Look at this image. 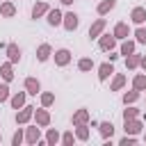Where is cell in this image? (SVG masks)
Returning <instances> with one entry per match:
<instances>
[{"mask_svg":"<svg viewBox=\"0 0 146 146\" xmlns=\"http://www.w3.org/2000/svg\"><path fill=\"white\" fill-rule=\"evenodd\" d=\"M78 68H80V71H91V68H94V59H89V57H82V59L78 62Z\"/></svg>","mask_w":146,"mask_h":146,"instance_id":"31","label":"cell"},{"mask_svg":"<svg viewBox=\"0 0 146 146\" xmlns=\"http://www.w3.org/2000/svg\"><path fill=\"white\" fill-rule=\"evenodd\" d=\"M52 55V48H50V43H41L39 48H36V59L39 62H48V57Z\"/></svg>","mask_w":146,"mask_h":146,"instance_id":"19","label":"cell"},{"mask_svg":"<svg viewBox=\"0 0 146 146\" xmlns=\"http://www.w3.org/2000/svg\"><path fill=\"white\" fill-rule=\"evenodd\" d=\"M137 116H139V110L132 107V105H125V110H123V121H128V119H137Z\"/></svg>","mask_w":146,"mask_h":146,"instance_id":"30","label":"cell"},{"mask_svg":"<svg viewBox=\"0 0 146 146\" xmlns=\"http://www.w3.org/2000/svg\"><path fill=\"white\" fill-rule=\"evenodd\" d=\"M0 78H2L5 82H11V80H14V64H11V62H5V64L0 66Z\"/></svg>","mask_w":146,"mask_h":146,"instance_id":"15","label":"cell"},{"mask_svg":"<svg viewBox=\"0 0 146 146\" xmlns=\"http://www.w3.org/2000/svg\"><path fill=\"white\" fill-rule=\"evenodd\" d=\"M25 141H27L30 146H34V144H39V141H41V130H39V125L27 128V132H25Z\"/></svg>","mask_w":146,"mask_h":146,"instance_id":"9","label":"cell"},{"mask_svg":"<svg viewBox=\"0 0 146 146\" xmlns=\"http://www.w3.org/2000/svg\"><path fill=\"white\" fill-rule=\"evenodd\" d=\"M105 18H98L96 23H91V27H89V39H98L100 34H103V30H105Z\"/></svg>","mask_w":146,"mask_h":146,"instance_id":"11","label":"cell"},{"mask_svg":"<svg viewBox=\"0 0 146 146\" xmlns=\"http://www.w3.org/2000/svg\"><path fill=\"white\" fill-rule=\"evenodd\" d=\"M34 121H36V125L39 128H46V125H50V112L46 110V107H34Z\"/></svg>","mask_w":146,"mask_h":146,"instance_id":"2","label":"cell"},{"mask_svg":"<svg viewBox=\"0 0 146 146\" xmlns=\"http://www.w3.org/2000/svg\"><path fill=\"white\" fill-rule=\"evenodd\" d=\"M132 89L146 91V73H137V75L132 78Z\"/></svg>","mask_w":146,"mask_h":146,"instance_id":"22","label":"cell"},{"mask_svg":"<svg viewBox=\"0 0 146 146\" xmlns=\"http://www.w3.org/2000/svg\"><path fill=\"white\" fill-rule=\"evenodd\" d=\"M139 66H141V68L146 71V55H141V62H139Z\"/></svg>","mask_w":146,"mask_h":146,"instance_id":"39","label":"cell"},{"mask_svg":"<svg viewBox=\"0 0 146 146\" xmlns=\"http://www.w3.org/2000/svg\"><path fill=\"white\" fill-rule=\"evenodd\" d=\"M68 62H71V50H68V48L55 50V64H57V66H66Z\"/></svg>","mask_w":146,"mask_h":146,"instance_id":"8","label":"cell"},{"mask_svg":"<svg viewBox=\"0 0 146 146\" xmlns=\"http://www.w3.org/2000/svg\"><path fill=\"white\" fill-rule=\"evenodd\" d=\"M89 119H91L89 110H87V107H80L78 112H73V119H71V123H73V125H84V123H89Z\"/></svg>","mask_w":146,"mask_h":146,"instance_id":"5","label":"cell"},{"mask_svg":"<svg viewBox=\"0 0 146 146\" xmlns=\"http://www.w3.org/2000/svg\"><path fill=\"white\" fill-rule=\"evenodd\" d=\"M123 130H125V135H139L144 130V123L139 119H128V121H123Z\"/></svg>","mask_w":146,"mask_h":146,"instance_id":"3","label":"cell"},{"mask_svg":"<svg viewBox=\"0 0 146 146\" xmlns=\"http://www.w3.org/2000/svg\"><path fill=\"white\" fill-rule=\"evenodd\" d=\"M48 9H50V7H48V2H43V0H41V2H36V5L32 7V18L36 21V18L46 16V14H48Z\"/></svg>","mask_w":146,"mask_h":146,"instance_id":"18","label":"cell"},{"mask_svg":"<svg viewBox=\"0 0 146 146\" xmlns=\"http://www.w3.org/2000/svg\"><path fill=\"white\" fill-rule=\"evenodd\" d=\"M112 73H114V66H112V62H103V64L98 66V80H100V82H103V80H107Z\"/></svg>","mask_w":146,"mask_h":146,"instance_id":"16","label":"cell"},{"mask_svg":"<svg viewBox=\"0 0 146 146\" xmlns=\"http://www.w3.org/2000/svg\"><path fill=\"white\" fill-rule=\"evenodd\" d=\"M23 139H25V135H23V130L18 128V130H16L14 135H11V146H18V144H21Z\"/></svg>","mask_w":146,"mask_h":146,"instance_id":"36","label":"cell"},{"mask_svg":"<svg viewBox=\"0 0 146 146\" xmlns=\"http://www.w3.org/2000/svg\"><path fill=\"white\" fill-rule=\"evenodd\" d=\"M25 91H27L30 96L41 94V82H39L36 78H25Z\"/></svg>","mask_w":146,"mask_h":146,"instance_id":"12","label":"cell"},{"mask_svg":"<svg viewBox=\"0 0 146 146\" xmlns=\"http://www.w3.org/2000/svg\"><path fill=\"white\" fill-rule=\"evenodd\" d=\"M130 21H132L135 25H144V23H146V9H144V7H135V9L130 11Z\"/></svg>","mask_w":146,"mask_h":146,"instance_id":"10","label":"cell"},{"mask_svg":"<svg viewBox=\"0 0 146 146\" xmlns=\"http://www.w3.org/2000/svg\"><path fill=\"white\" fill-rule=\"evenodd\" d=\"M9 100V82H2L0 84V103Z\"/></svg>","mask_w":146,"mask_h":146,"instance_id":"35","label":"cell"},{"mask_svg":"<svg viewBox=\"0 0 146 146\" xmlns=\"http://www.w3.org/2000/svg\"><path fill=\"white\" fill-rule=\"evenodd\" d=\"M141 96V91H137V89H132V91H125L123 94V105H132L137 98Z\"/></svg>","mask_w":146,"mask_h":146,"instance_id":"27","label":"cell"},{"mask_svg":"<svg viewBox=\"0 0 146 146\" xmlns=\"http://www.w3.org/2000/svg\"><path fill=\"white\" fill-rule=\"evenodd\" d=\"M75 139H78V137L73 135V130H66V132L62 135V144H64V146H73V141H75Z\"/></svg>","mask_w":146,"mask_h":146,"instance_id":"33","label":"cell"},{"mask_svg":"<svg viewBox=\"0 0 146 146\" xmlns=\"http://www.w3.org/2000/svg\"><path fill=\"white\" fill-rule=\"evenodd\" d=\"M123 84H125V75H123V73H116L114 80H112V84H110V91H119Z\"/></svg>","mask_w":146,"mask_h":146,"instance_id":"26","label":"cell"},{"mask_svg":"<svg viewBox=\"0 0 146 146\" xmlns=\"http://www.w3.org/2000/svg\"><path fill=\"white\" fill-rule=\"evenodd\" d=\"M98 130H100L103 139L107 141V139H112V135H114V123H112V121H103V123H98Z\"/></svg>","mask_w":146,"mask_h":146,"instance_id":"17","label":"cell"},{"mask_svg":"<svg viewBox=\"0 0 146 146\" xmlns=\"http://www.w3.org/2000/svg\"><path fill=\"white\" fill-rule=\"evenodd\" d=\"M59 141H62V135H59L55 128H48V132H46V144L55 146V144H59Z\"/></svg>","mask_w":146,"mask_h":146,"instance_id":"23","label":"cell"},{"mask_svg":"<svg viewBox=\"0 0 146 146\" xmlns=\"http://www.w3.org/2000/svg\"><path fill=\"white\" fill-rule=\"evenodd\" d=\"M116 59H119V55H116V52H112V50H110V62H116Z\"/></svg>","mask_w":146,"mask_h":146,"instance_id":"38","label":"cell"},{"mask_svg":"<svg viewBox=\"0 0 146 146\" xmlns=\"http://www.w3.org/2000/svg\"><path fill=\"white\" fill-rule=\"evenodd\" d=\"M135 52V41H130V39H123V43H121V55H132Z\"/></svg>","mask_w":146,"mask_h":146,"instance_id":"29","label":"cell"},{"mask_svg":"<svg viewBox=\"0 0 146 146\" xmlns=\"http://www.w3.org/2000/svg\"><path fill=\"white\" fill-rule=\"evenodd\" d=\"M114 7H116V0H103V2L96 7V11H98V16H105V14H110Z\"/></svg>","mask_w":146,"mask_h":146,"instance_id":"21","label":"cell"},{"mask_svg":"<svg viewBox=\"0 0 146 146\" xmlns=\"http://www.w3.org/2000/svg\"><path fill=\"white\" fill-rule=\"evenodd\" d=\"M139 62H141V55H137V52H132V55H128V57H125V68H130V71H135V68L139 66Z\"/></svg>","mask_w":146,"mask_h":146,"instance_id":"25","label":"cell"},{"mask_svg":"<svg viewBox=\"0 0 146 146\" xmlns=\"http://www.w3.org/2000/svg\"><path fill=\"white\" fill-rule=\"evenodd\" d=\"M32 116H34V107L32 105H25V107H21V112H16V123L25 125Z\"/></svg>","mask_w":146,"mask_h":146,"instance_id":"6","label":"cell"},{"mask_svg":"<svg viewBox=\"0 0 146 146\" xmlns=\"http://www.w3.org/2000/svg\"><path fill=\"white\" fill-rule=\"evenodd\" d=\"M25 94H27V91H18V94L9 96V103H11V107H14V110H21V107H25Z\"/></svg>","mask_w":146,"mask_h":146,"instance_id":"20","label":"cell"},{"mask_svg":"<svg viewBox=\"0 0 146 146\" xmlns=\"http://www.w3.org/2000/svg\"><path fill=\"white\" fill-rule=\"evenodd\" d=\"M52 103H55V94H50V91H43V94H41V105H43V107H50Z\"/></svg>","mask_w":146,"mask_h":146,"instance_id":"32","label":"cell"},{"mask_svg":"<svg viewBox=\"0 0 146 146\" xmlns=\"http://www.w3.org/2000/svg\"><path fill=\"white\" fill-rule=\"evenodd\" d=\"M132 144H137V139H135V135H125L121 141H119V146H132Z\"/></svg>","mask_w":146,"mask_h":146,"instance_id":"37","label":"cell"},{"mask_svg":"<svg viewBox=\"0 0 146 146\" xmlns=\"http://www.w3.org/2000/svg\"><path fill=\"white\" fill-rule=\"evenodd\" d=\"M112 34H114L116 39H128V34H130V25L121 21V23L114 25V32H112Z\"/></svg>","mask_w":146,"mask_h":146,"instance_id":"13","label":"cell"},{"mask_svg":"<svg viewBox=\"0 0 146 146\" xmlns=\"http://www.w3.org/2000/svg\"><path fill=\"white\" fill-rule=\"evenodd\" d=\"M59 2H62V5H66V7H68V5H73V0H59Z\"/></svg>","mask_w":146,"mask_h":146,"instance_id":"40","label":"cell"},{"mask_svg":"<svg viewBox=\"0 0 146 146\" xmlns=\"http://www.w3.org/2000/svg\"><path fill=\"white\" fill-rule=\"evenodd\" d=\"M0 141H2V125H0Z\"/></svg>","mask_w":146,"mask_h":146,"instance_id":"41","label":"cell"},{"mask_svg":"<svg viewBox=\"0 0 146 146\" xmlns=\"http://www.w3.org/2000/svg\"><path fill=\"white\" fill-rule=\"evenodd\" d=\"M144 141H146V135H144Z\"/></svg>","mask_w":146,"mask_h":146,"instance_id":"42","label":"cell"},{"mask_svg":"<svg viewBox=\"0 0 146 146\" xmlns=\"http://www.w3.org/2000/svg\"><path fill=\"white\" fill-rule=\"evenodd\" d=\"M7 57H9L11 64H18L21 62V48L16 43H7Z\"/></svg>","mask_w":146,"mask_h":146,"instance_id":"14","label":"cell"},{"mask_svg":"<svg viewBox=\"0 0 146 146\" xmlns=\"http://www.w3.org/2000/svg\"><path fill=\"white\" fill-rule=\"evenodd\" d=\"M75 137L80 139V141H87L89 139V125L84 123V125H75Z\"/></svg>","mask_w":146,"mask_h":146,"instance_id":"28","label":"cell"},{"mask_svg":"<svg viewBox=\"0 0 146 146\" xmlns=\"http://www.w3.org/2000/svg\"><path fill=\"white\" fill-rule=\"evenodd\" d=\"M46 21H48V25H52V27H57V25H62V21H64V14L55 7V9H48V14H46Z\"/></svg>","mask_w":146,"mask_h":146,"instance_id":"7","label":"cell"},{"mask_svg":"<svg viewBox=\"0 0 146 146\" xmlns=\"http://www.w3.org/2000/svg\"><path fill=\"white\" fill-rule=\"evenodd\" d=\"M62 25H64L68 32H73V30H78V25H80V16H78L75 11H68V14H64Z\"/></svg>","mask_w":146,"mask_h":146,"instance_id":"4","label":"cell"},{"mask_svg":"<svg viewBox=\"0 0 146 146\" xmlns=\"http://www.w3.org/2000/svg\"><path fill=\"white\" fill-rule=\"evenodd\" d=\"M114 46H116V36L114 34H100L98 36V48L100 50L110 52V50H114Z\"/></svg>","mask_w":146,"mask_h":146,"instance_id":"1","label":"cell"},{"mask_svg":"<svg viewBox=\"0 0 146 146\" xmlns=\"http://www.w3.org/2000/svg\"><path fill=\"white\" fill-rule=\"evenodd\" d=\"M0 14H2L5 18L16 16V7H14V2H2V5H0Z\"/></svg>","mask_w":146,"mask_h":146,"instance_id":"24","label":"cell"},{"mask_svg":"<svg viewBox=\"0 0 146 146\" xmlns=\"http://www.w3.org/2000/svg\"><path fill=\"white\" fill-rule=\"evenodd\" d=\"M135 39H137V43H146V27L144 25H139L135 30Z\"/></svg>","mask_w":146,"mask_h":146,"instance_id":"34","label":"cell"}]
</instances>
